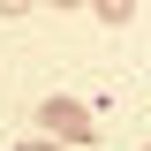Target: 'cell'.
I'll use <instances>...</instances> for the list:
<instances>
[{"label": "cell", "mask_w": 151, "mask_h": 151, "mask_svg": "<svg viewBox=\"0 0 151 151\" xmlns=\"http://www.w3.org/2000/svg\"><path fill=\"white\" fill-rule=\"evenodd\" d=\"M45 136H53V144H91V113L76 106V98H45Z\"/></svg>", "instance_id": "6da1fadb"}, {"label": "cell", "mask_w": 151, "mask_h": 151, "mask_svg": "<svg viewBox=\"0 0 151 151\" xmlns=\"http://www.w3.org/2000/svg\"><path fill=\"white\" fill-rule=\"evenodd\" d=\"M23 8H30V0H0V15H23Z\"/></svg>", "instance_id": "277c9868"}, {"label": "cell", "mask_w": 151, "mask_h": 151, "mask_svg": "<svg viewBox=\"0 0 151 151\" xmlns=\"http://www.w3.org/2000/svg\"><path fill=\"white\" fill-rule=\"evenodd\" d=\"M91 8H98L106 23H129V15H136V0H91Z\"/></svg>", "instance_id": "7a4b0ae2"}, {"label": "cell", "mask_w": 151, "mask_h": 151, "mask_svg": "<svg viewBox=\"0 0 151 151\" xmlns=\"http://www.w3.org/2000/svg\"><path fill=\"white\" fill-rule=\"evenodd\" d=\"M15 151H60V144H53V136H38V144H15Z\"/></svg>", "instance_id": "3957f363"}, {"label": "cell", "mask_w": 151, "mask_h": 151, "mask_svg": "<svg viewBox=\"0 0 151 151\" xmlns=\"http://www.w3.org/2000/svg\"><path fill=\"white\" fill-rule=\"evenodd\" d=\"M53 8H83V0H53Z\"/></svg>", "instance_id": "5b68a950"}]
</instances>
